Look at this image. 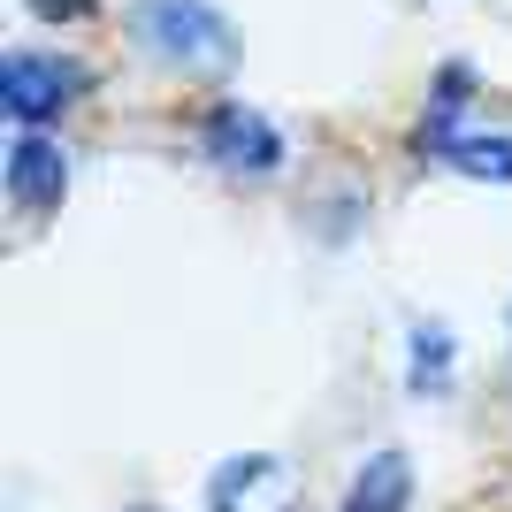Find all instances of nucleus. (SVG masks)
<instances>
[{
  "instance_id": "nucleus-1",
  "label": "nucleus",
  "mask_w": 512,
  "mask_h": 512,
  "mask_svg": "<svg viewBox=\"0 0 512 512\" xmlns=\"http://www.w3.org/2000/svg\"><path fill=\"white\" fill-rule=\"evenodd\" d=\"M92 92V69L85 62H62V54H31V46H16V54H0V115L16 130H46L62 123L69 107Z\"/></svg>"
},
{
  "instance_id": "nucleus-2",
  "label": "nucleus",
  "mask_w": 512,
  "mask_h": 512,
  "mask_svg": "<svg viewBox=\"0 0 512 512\" xmlns=\"http://www.w3.org/2000/svg\"><path fill=\"white\" fill-rule=\"evenodd\" d=\"M130 31H138L146 54H161V62H176V69L230 62V46H237V31L207 0H138V8H130Z\"/></svg>"
},
{
  "instance_id": "nucleus-3",
  "label": "nucleus",
  "mask_w": 512,
  "mask_h": 512,
  "mask_svg": "<svg viewBox=\"0 0 512 512\" xmlns=\"http://www.w3.org/2000/svg\"><path fill=\"white\" fill-rule=\"evenodd\" d=\"M199 153H207L222 176H276L291 161V138H283L260 107L245 100H214L207 123H199Z\"/></svg>"
},
{
  "instance_id": "nucleus-4",
  "label": "nucleus",
  "mask_w": 512,
  "mask_h": 512,
  "mask_svg": "<svg viewBox=\"0 0 512 512\" xmlns=\"http://www.w3.org/2000/svg\"><path fill=\"white\" fill-rule=\"evenodd\" d=\"M0 184H8V207L54 214L69 199V146L54 130H16V138H8V161H0Z\"/></svg>"
},
{
  "instance_id": "nucleus-5",
  "label": "nucleus",
  "mask_w": 512,
  "mask_h": 512,
  "mask_svg": "<svg viewBox=\"0 0 512 512\" xmlns=\"http://www.w3.org/2000/svg\"><path fill=\"white\" fill-rule=\"evenodd\" d=\"M406 505H413V459L398 444L367 451V467L344 490V512H406Z\"/></svg>"
},
{
  "instance_id": "nucleus-6",
  "label": "nucleus",
  "mask_w": 512,
  "mask_h": 512,
  "mask_svg": "<svg viewBox=\"0 0 512 512\" xmlns=\"http://www.w3.org/2000/svg\"><path fill=\"white\" fill-rule=\"evenodd\" d=\"M421 153H436L459 176H482V184H512V138L505 130H451V138H436Z\"/></svg>"
},
{
  "instance_id": "nucleus-7",
  "label": "nucleus",
  "mask_w": 512,
  "mask_h": 512,
  "mask_svg": "<svg viewBox=\"0 0 512 512\" xmlns=\"http://www.w3.org/2000/svg\"><path fill=\"white\" fill-rule=\"evenodd\" d=\"M451 367H459L451 329H444V321H413V337H406V390L444 398V390H451Z\"/></svg>"
},
{
  "instance_id": "nucleus-8",
  "label": "nucleus",
  "mask_w": 512,
  "mask_h": 512,
  "mask_svg": "<svg viewBox=\"0 0 512 512\" xmlns=\"http://www.w3.org/2000/svg\"><path fill=\"white\" fill-rule=\"evenodd\" d=\"M276 474V459H222L207 482V512H237V497L253 490V482H268Z\"/></svg>"
}]
</instances>
